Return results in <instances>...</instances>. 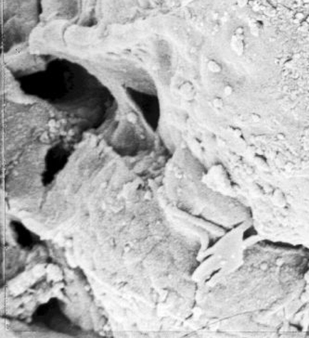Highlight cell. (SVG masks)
<instances>
[{
    "label": "cell",
    "mask_w": 309,
    "mask_h": 338,
    "mask_svg": "<svg viewBox=\"0 0 309 338\" xmlns=\"http://www.w3.org/2000/svg\"><path fill=\"white\" fill-rule=\"evenodd\" d=\"M207 69L213 73H220L223 71V66L215 60H209L207 63Z\"/></svg>",
    "instance_id": "obj_1"
},
{
    "label": "cell",
    "mask_w": 309,
    "mask_h": 338,
    "mask_svg": "<svg viewBox=\"0 0 309 338\" xmlns=\"http://www.w3.org/2000/svg\"><path fill=\"white\" fill-rule=\"evenodd\" d=\"M234 36L240 40H243L245 36V30L242 26H239L234 30Z\"/></svg>",
    "instance_id": "obj_2"
},
{
    "label": "cell",
    "mask_w": 309,
    "mask_h": 338,
    "mask_svg": "<svg viewBox=\"0 0 309 338\" xmlns=\"http://www.w3.org/2000/svg\"><path fill=\"white\" fill-rule=\"evenodd\" d=\"M212 103H213L214 107L217 108V109H222L224 107V105H225V101L221 97H214L213 99Z\"/></svg>",
    "instance_id": "obj_3"
},
{
    "label": "cell",
    "mask_w": 309,
    "mask_h": 338,
    "mask_svg": "<svg viewBox=\"0 0 309 338\" xmlns=\"http://www.w3.org/2000/svg\"><path fill=\"white\" fill-rule=\"evenodd\" d=\"M234 91H235L234 87L231 85H229V84L226 85L224 86V88H223V93H224V95L226 97H230L231 95L234 94Z\"/></svg>",
    "instance_id": "obj_4"
},
{
    "label": "cell",
    "mask_w": 309,
    "mask_h": 338,
    "mask_svg": "<svg viewBox=\"0 0 309 338\" xmlns=\"http://www.w3.org/2000/svg\"><path fill=\"white\" fill-rule=\"evenodd\" d=\"M293 18H294V20L296 21H299L300 23L302 22V21H304L305 20H306V18H307V15H305L303 12H301V11H298V12H296L294 15H293Z\"/></svg>",
    "instance_id": "obj_5"
},
{
    "label": "cell",
    "mask_w": 309,
    "mask_h": 338,
    "mask_svg": "<svg viewBox=\"0 0 309 338\" xmlns=\"http://www.w3.org/2000/svg\"><path fill=\"white\" fill-rule=\"evenodd\" d=\"M250 118H251V120L252 122H254V123H259V122L261 121V119H262L261 115H260L259 113H251Z\"/></svg>",
    "instance_id": "obj_6"
},
{
    "label": "cell",
    "mask_w": 309,
    "mask_h": 338,
    "mask_svg": "<svg viewBox=\"0 0 309 338\" xmlns=\"http://www.w3.org/2000/svg\"><path fill=\"white\" fill-rule=\"evenodd\" d=\"M249 4V0H237V5L240 7H245Z\"/></svg>",
    "instance_id": "obj_7"
},
{
    "label": "cell",
    "mask_w": 309,
    "mask_h": 338,
    "mask_svg": "<svg viewBox=\"0 0 309 338\" xmlns=\"http://www.w3.org/2000/svg\"><path fill=\"white\" fill-rule=\"evenodd\" d=\"M303 4H309V0H301Z\"/></svg>",
    "instance_id": "obj_8"
},
{
    "label": "cell",
    "mask_w": 309,
    "mask_h": 338,
    "mask_svg": "<svg viewBox=\"0 0 309 338\" xmlns=\"http://www.w3.org/2000/svg\"><path fill=\"white\" fill-rule=\"evenodd\" d=\"M278 137H279V138H284V135H283V134H278Z\"/></svg>",
    "instance_id": "obj_9"
},
{
    "label": "cell",
    "mask_w": 309,
    "mask_h": 338,
    "mask_svg": "<svg viewBox=\"0 0 309 338\" xmlns=\"http://www.w3.org/2000/svg\"><path fill=\"white\" fill-rule=\"evenodd\" d=\"M305 21H307V22L309 24V14L308 15H307V18H306V20H305Z\"/></svg>",
    "instance_id": "obj_10"
}]
</instances>
